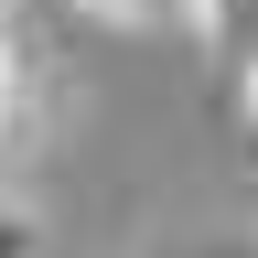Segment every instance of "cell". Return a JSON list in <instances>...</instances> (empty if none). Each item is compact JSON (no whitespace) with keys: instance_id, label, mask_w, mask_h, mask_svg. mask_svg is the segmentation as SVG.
<instances>
[{"instance_id":"3957f363","label":"cell","mask_w":258,"mask_h":258,"mask_svg":"<svg viewBox=\"0 0 258 258\" xmlns=\"http://www.w3.org/2000/svg\"><path fill=\"white\" fill-rule=\"evenodd\" d=\"M22 97H32V64H22V43H11V32H0V140H11Z\"/></svg>"},{"instance_id":"7a4b0ae2","label":"cell","mask_w":258,"mask_h":258,"mask_svg":"<svg viewBox=\"0 0 258 258\" xmlns=\"http://www.w3.org/2000/svg\"><path fill=\"white\" fill-rule=\"evenodd\" d=\"M76 11L108 32H183V0H76Z\"/></svg>"},{"instance_id":"8992f818","label":"cell","mask_w":258,"mask_h":258,"mask_svg":"<svg viewBox=\"0 0 258 258\" xmlns=\"http://www.w3.org/2000/svg\"><path fill=\"white\" fill-rule=\"evenodd\" d=\"M0 11H11V0H0Z\"/></svg>"},{"instance_id":"277c9868","label":"cell","mask_w":258,"mask_h":258,"mask_svg":"<svg viewBox=\"0 0 258 258\" xmlns=\"http://www.w3.org/2000/svg\"><path fill=\"white\" fill-rule=\"evenodd\" d=\"M0 258H54L43 226H32V205H11V194H0Z\"/></svg>"},{"instance_id":"5b68a950","label":"cell","mask_w":258,"mask_h":258,"mask_svg":"<svg viewBox=\"0 0 258 258\" xmlns=\"http://www.w3.org/2000/svg\"><path fill=\"white\" fill-rule=\"evenodd\" d=\"M237 97H247V151H258V64H247V76H237Z\"/></svg>"},{"instance_id":"6da1fadb","label":"cell","mask_w":258,"mask_h":258,"mask_svg":"<svg viewBox=\"0 0 258 258\" xmlns=\"http://www.w3.org/2000/svg\"><path fill=\"white\" fill-rule=\"evenodd\" d=\"M183 32H205L237 76L258 64V0H183Z\"/></svg>"}]
</instances>
